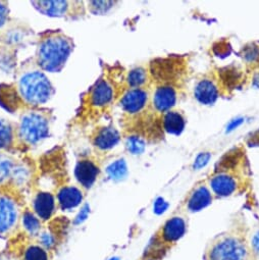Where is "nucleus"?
Wrapping results in <instances>:
<instances>
[{"instance_id":"obj_15","label":"nucleus","mask_w":259,"mask_h":260,"mask_svg":"<svg viewBox=\"0 0 259 260\" xmlns=\"http://www.w3.org/2000/svg\"><path fill=\"white\" fill-rule=\"evenodd\" d=\"M194 96L201 104L211 105L219 97V86L213 78L204 77L197 82L194 88Z\"/></svg>"},{"instance_id":"obj_27","label":"nucleus","mask_w":259,"mask_h":260,"mask_svg":"<svg viewBox=\"0 0 259 260\" xmlns=\"http://www.w3.org/2000/svg\"><path fill=\"white\" fill-rule=\"evenodd\" d=\"M106 172H107V175L109 176V178L114 181L123 179L127 173L125 161L123 159H118V160L112 162L107 168Z\"/></svg>"},{"instance_id":"obj_32","label":"nucleus","mask_w":259,"mask_h":260,"mask_svg":"<svg viewBox=\"0 0 259 260\" xmlns=\"http://www.w3.org/2000/svg\"><path fill=\"white\" fill-rule=\"evenodd\" d=\"M210 158H211V154L209 152L200 153L197 156V158L195 159V162H194V166H193L194 170H200V169L204 168L208 164Z\"/></svg>"},{"instance_id":"obj_22","label":"nucleus","mask_w":259,"mask_h":260,"mask_svg":"<svg viewBox=\"0 0 259 260\" xmlns=\"http://www.w3.org/2000/svg\"><path fill=\"white\" fill-rule=\"evenodd\" d=\"M21 167L15 157L5 151H0V185L13 181Z\"/></svg>"},{"instance_id":"obj_33","label":"nucleus","mask_w":259,"mask_h":260,"mask_svg":"<svg viewBox=\"0 0 259 260\" xmlns=\"http://www.w3.org/2000/svg\"><path fill=\"white\" fill-rule=\"evenodd\" d=\"M88 210H89V207H88V205H86L82 210H81V212H80V214L77 216V219H76V223H80V222H82L83 220H85L86 218H87V216H88Z\"/></svg>"},{"instance_id":"obj_21","label":"nucleus","mask_w":259,"mask_h":260,"mask_svg":"<svg viewBox=\"0 0 259 260\" xmlns=\"http://www.w3.org/2000/svg\"><path fill=\"white\" fill-rule=\"evenodd\" d=\"M186 120L184 115L178 110H170L161 116V128L169 134L179 135L183 132Z\"/></svg>"},{"instance_id":"obj_18","label":"nucleus","mask_w":259,"mask_h":260,"mask_svg":"<svg viewBox=\"0 0 259 260\" xmlns=\"http://www.w3.org/2000/svg\"><path fill=\"white\" fill-rule=\"evenodd\" d=\"M119 140L120 135L117 129L112 125H108L98 129L93 139V143L94 146L100 150H109L115 147Z\"/></svg>"},{"instance_id":"obj_28","label":"nucleus","mask_w":259,"mask_h":260,"mask_svg":"<svg viewBox=\"0 0 259 260\" xmlns=\"http://www.w3.org/2000/svg\"><path fill=\"white\" fill-rule=\"evenodd\" d=\"M248 240L256 260H259V219L253 225L249 226Z\"/></svg>"},{"instance_id":"obj_20","label":"nucleus","mask_w":259,"mask_h":260,"mask_svg":"<svg viewBox=\"0 0 259 260\" xmlns=\"http://www.w3.org/2000/svg\"><path fill=\"white\" fill-rule=\"evenodd\" d=\"M23 103L17 87L14 85H0V105L10 112L17 111Z\"/></svg>"},{"instance_id":"obj_19","label":"nucleus","mask_w":259,"mask_h":260,"mask_svg":"<svg viewBox=\"0 0 259 260\" xmlns=\"http://www.w3.org/2000/svg\"><path fill=\"white\" fill-rule=\"evenodd\" d=\"M82 191L73 186L63 187L56 195V203L62 210L73 209L81 204L83 201Z\"/></svg>"},{"instance_id":"obj_4","label":"nucleus","mask_w":259,"mask_h":260,"mask_svg":"<svg viewBox=\"0 0 259 260\" xmlns=\"http://www.w3.org/2000/svg\"><path fill=\"white\" fill-rule=\"evenodd\" d=\"M74 47V40L61 31H46L40 35L34 59L42 71L59 73Z\"/></svg>"},{"instance_id":"obj_1","label":"nucleus","mask_w":259,"mask_h":260,"mask_svg":"<svg viewBox=\"0 0 259 260\" xmlns=\"http://www.w3.org/2000/svg\"><path fill=\"white\" fill-rule=\"evenodd\" d=\"M249 225L245 217L238 213L229 228L215 235L206 244L203 260H256L248 240Z\"/></svg>"},{"instance_id":"obj_8","label":"nucleus","mask_w":259,"mask_h":260,"mask_svg":"<svg viewBox=\"0 0 259 260\" xmlns=\"http://www.w3.org/2000/svg\"><path fill=\"white\" fill-rule=\"evenodd\" d=\"M186 62L181 57H170L154 60L150 66V75L159 85H170L178 88V84L186 75Z\"/></svg>"},{"instance_id":"obj_7","label":"nucleus","mask_w":259,"mask_h":260,"mask_svg":"<svg viewBox=\"0 0 259 260\" xmlns=\"http://www.w3.org/2000/svg\"><path fill=\"white\" fill-rule=\"evenodd\" d=\"M23 210L15 197L0 193V239H12L18 234Z\"/></svg>"},{"instance_id":"obj_35","label":"nucleus","mask_w":259,"mask_h":260,"mask_svg":"<svg viewBox=\"0 0 259 260\" xmlns=\"http://www.w3.org/2000/svg\"><path fill=\"white\" fill-rule=\"evenodd\" d=\"M139 260H163L160 258L154 257V256H150V255H146V254H142V256L140 257Z\"/></svg>"},{"instance_id":"obj_17","label":"nucleus","mask_w":259,"mask_h":260,"mask_svg":"<svg viewBox=\"0 0 259 260\" xmlns=\"http://www.w3.org/2000/svg\"><path fill=\"white\" fill-rule=\"evenodd\" d=\"M99 172V168L93 161L84 159L78 161L75 169V177L79 184L88 190L94 185Z\"/></svg>"},{"instance_id":"obj_13","label":"nucleus","mask_w":259,"mask_h":260,"mask_svg":"<svg viewBox=\"0 0 259 260\" xmlns=\"http://www.w3.org/2000/svg\"><path fill=\"white\" fill-rule=\"evenodd\" d=\"M16 256L18 260H52L53 252L26 237V240L17 247Z\"/></svg>"},{"instance_id":"obj_5","label":"nucleus","mask_w":259,"mask_h":260,"mask_svg":"<svg viewBox=\"0 0 259 260\" xmlns=\"http://www.w3.org/2000/svg\"><path fill=\"white\" fill-rule=\"evenodd\" d=\"M188 231L186 214L175 211L151 237L143 254L165 259Z\"/></svg>"},{"instance_id":"obj_25","label":"nucleus","mask_w":259,"mask_h":260,"mask_svg":"<svg viewBox=\"0 0 259 260\" xmlns=\"http://www.w3.org/2000/svg\"><path fill=\"white\" fill-rule=\"evenodd\" d=\"M149 75L148 71L143 68H135L128 72L126 76V83L132 89L143 88L148 82Z\"/></svg>"},{"instance_id":"obj_26","label":"nucleus","mask_w":259,"mask_h":260,"mask_svg":"<svg viewBox=\"0 0 259 260\" xmlns=\"http://www.w3.org/2000/svg\"><path fill=\"white\" fill-rule=\"evenodd\" d=\"M33 240L51 252H54L57 245V236L48 229H42Z\"/></svg>"},{"instance_id":"obj_2","label":"nucleus","mask_w":259,"mask_h":260,"mask_svg":"<svg viewBox=\"0 0 259 260\" xmlns=\"http://www.w3.org/2000/svg\"><path fill=\"white\" fill-rule=\"evenodd\" d=\"M245 165L243 150L235 148L226 152L206 181L214 199L231 197L245 191L249 178Z\"/></svg>"},{"instance_id":"obj_31","label":"nucleus","mask_w":259,"mask_h":260,"mask_svg":"<svg viewBox=\"0 0 259 260\" xmlns=\"http://www.w3.org/2000/svg\"><path fill=\"white\" fill-rule=\"evenodd\" d=\"M9 15H10L9 3L0 2V29H2L8 22Z\"/></svg>"},{"instance_id":"obj_9","label":"nucleus","mask_w":259,"mask_h":260,"mask_svg":"<svg viewBox=\"0 0 259 260\" xmlns=\"http://www.w3.org/2000/svg\"><path fill=\"white\" fill-rule=\"evenodd\" d=\"M31 5L40 14L50 18H66L78 20L85 16V7L82 2H31Z\"/></svg>"},{"instance_id":"obj_24","label":"nucleus","mask_w":259,"mask_h":260,"mask_svg":"<svg viewBox=\"0 0 259 260\" xmlns=\"http://www.w3.org/2000/svg\"><path fill=\"white\" fill-rule=\"evenodd\" d=\"M17 135V128L12 121L0 117V149L13 147Z\"/></svg>"},{"instance_id":"obj_11","label":"nucleus","mask_w":259,"mask_h":260,"mask_svg":"<svg viewBox=\"0 0 259 260\" xmlns=\"http://www.w3.org/2000/svg\"><path fill=\"white\" fill-rule=\"evenodd\" d=\"M178 101V88L170 85H159L152 96V105L156 112L166 113L173 110Z\"/></svg>"},{"instance_id":"obj_16","label":"nucleus","mask_w":259,"mask_h":260,"mask_svg":"<svg viewBox=\"0 0 259 260\" xmlns=\"http://www.w3.org/2000/svg\"><path fill=\"white\" fill-rule=\"evenodd\" d=\"M56 199L49 192H39L32 201L33 212L42 220H49L56 210Z\"/></svg>"},{"instance_id":"obj_3","label":"nucleus","mask_w":259,"mask_h":260,"mask_svg":"<svg viewBox=\"0 0 259 260\" xmlns=\"http://www.w3.org/2000/svg\"><path fill=\"white\" fill-rule=\"evenodd\" d=\"M16 87L23 101L34 107L46 103L55 93L51 82L34 58L25 61L19 69Z\"/></svg>"},{"instance_id":"obj_29","label":"nucleus","mask_w":259,"mask_h":260,"mask_svg":"<svg viewBox=\"0 0 259 260\" xmlns=\"http://www.w3.org/2000/svg\"><path fill=\"white\" fill-rule=\"evenodd\" d=\"M125 147L132 154H141L145 150V142L139 136H131L127 137Z\"/></svg>"},{"instance_id":"obj_14","label":"nucleus","mask_w":259,"mask_h":260,"mask_svg":"<svg viewBox=\"0 0 259 260\" xmlns=\"http://www.w3.org/2000/svg\"><path fill=\"white\" fill-rule=\"evenodd\" d=\"M114 98V87L106 79H99L91 88L89 100L94 107H105L109 105Z\"/></svg>"},{"instance_id":"obj_23","label":"nucleus","mask_w":259,"mask_h":260,"mask_svg":"<svg viewBox=\"0 0 259 260\" xmlns=\"http://www.w3.org/2000/svg\"><path fill=\"white\" fill-rule=\"evenodd\" d=\"M42 220L30 209H26L23 211L21 223L23 225L26 237L29 239H35L36 236L41 232Z\"/></svg>"},{"instance_id":"obj_6","label":"nucleus","mask_w":259,"mask_h":260,"mask_svg":"<svg viewBox=\"0 0 259 260\" xmlns=\"http://www.w3.org/2000/svg\"><path fill=\"white\" fill-rule=\"evenodd\" d=\"M51 112L48 109H30L21 116L18 136L29 146H35L49 136Z\"/></svg>"},{"instance_id":"obj_30","label":"nucleus","mask_w":259,"mask_h":260,"mask_svg":"<svg viewBox=\"0 0 259 260\" xmlns=\"http://www.w3.org/2000/svg\"><path fill=\"white\" fill-rule=\"evenodd\" d=\"M116 3L113 2H88V10L93 15L106 14Z\"/></svg>"},{"instance_id":"obj_12","label":"nucleus","mask_w":259,"mask_h":260,"mask_svg":"<svg viewBox=\"0 0 259 260\" xmlns=\"http://www.w3.org/2000/svg\"><path fill=\"white\" fill-rule=\"evenodd\" d=\"M148 100L149 94L145 89H130L122 95L120 99V107L128 114H136L146 107Z\"/></svg>"},{"instance_id":"obj_34","label":"nucleus","mask_w":259,"mask_h":260,"mask_svg":"<svg viewBox=\"0 0 259 260\" xmlns=\"http://www.w3.org/2000/svg\"><path fill=\"white\" fill-rule=\"evenodd\" d=\"M243 122V119L242 118H238V119H235V120H233L231 123H230V125H229V127H228V132H230V131H233L234 128H236V127H238L241 123Z\"/></svg>"},{"instance_id":"obj_10","label":"nucleus","mask_w":259,"mask_h":260,"mask_svg":"<svg viewBox=\"0 0 259 260\" xmlns=\"http://www.w3.org/2000/svg\"><path fill=\"white\" fill-rule=\"evenodd\" d=\"M213 200L214 197L207 186L206 181L199 182L188 192L177 210L188 215L189 213H195L203 210L209 206Z\"/></svg>"}]
</instances>
